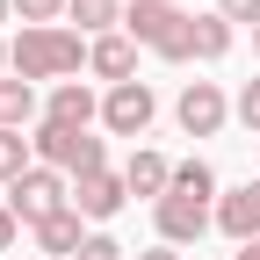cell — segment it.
Listing matches in <instances>:
<instances>
[{
  "instance_id": "obj_7",
  "label": "cell",
  "mask_w": 260,
  "mask_h": 260,
  "mask_svg": "<svg viewBox=\"0 0 260 260\" xmlns=\"http://www.w3.org/2000/svg\"><path fill=\"white\" fill-rule=\"evenodd\" d=\"M174 116H181L188 138H217V130L232 123V102H224V87H217V80H188V87H181V102H174Z\"/></svg>"
},
{
  "instance_id": "obj_28",
  "label": "cell",
  "mask_w": 260,
  "mask_h": 260,
  "mask_svg": "<svg viewBox=\"0 0 260 260\" xmlns=\"http://www.w3.org/2000/svg\"><path fill=\"white\" fill-rule=\"evenodd\" d=\"M253 51H260V29H253Z\"/></svg>"
},
{
  "instance_id": "obj_8",
  "label": "cell",
  "mask_w": 260,
  "mask_h": 260,
  "mask_svg": "<svg viewBox=\"0 0 260 260\" xmlns=\"http://www.w3.org/2000/svg\"><path fill=\"white\" fill-rule=\"evenodd\" d=\"M217 232L239 239V246L260 239V181H239L232 195H217Z\"/></svg>"
},
{
  "instance_id": "obj_3",
  "label": "cell",
  "mask_w": 260,
  "mask_h": 260,
  "mask_svg": "<svg viewBox=\"0 0 260 260\" xmlns=\"http://www.w3.org/2000/svg\"><path fill=\"white\" fill-rule=\"evenodd\" d=\"M37 167H58L65 181H80V174H102V159H109V145L94 138V130H65V123H37Z\"/></svg>"
},
{
  "instance_id": "obj_6",
  "label": "cell",
  "mask_w": 260,
  "mask_h": 260,
  "mask_svg": "<svg viewBox=\"0 0 260 260\" xmlns=\"http://www.w3.org/2000/svg\"><path fill=\"white\" fill-rule=\"evenodd\" d=\"M152 116H159V94L145 80H123V87L102 94V130H116V138H145Z\"/></svg>"
},
{
  "instance_id": "obj_11",
  "label": "cell",
  "mask_w": 260,
  "mask_h": 260,
  "mask_svg": "<svg viewBox=\"0 0 260 260\" xmlns=\"http://www.w3.org/2000/svg\"><path fill=\"white\" fill-rule=\"evenodd\" d=\"M87 73L94 80H109V87H123V80H138V37H94L87 44Z\"/></svg>"
},
{
  "instance_id": "obj_18",
  "label": "cell",
  "mask_w": 260,
  "mask_h": 260,
  "mask_svg": "<svg viewBox=\"0 0 260 260\" xmlns=\"http://www.w3.org/2000/svg\"><path fill=\"white\" fill-rule=\"evenodd\" d=\"M174 188H181V195H203V203H210V195H217L210 159H174Z\"/></svg>"
},
{
  "instance_id": "obj_20",
  "label": "cell",
  "mask_w": 260,
  "mask_h": 260,
  "mask_svg": "<svg viewBox=\"0 0 260 260\" xmlns=\"http://www.w3.org/2000/svg\"><path fill=\"white\" fill-rule=\"evenodd\" d=\"M232 116H239V123L253 130V138H260V80H246V87H239V102H232Z\"/></svg>"
},
{
  "instance_id": "obj_14",
  "label": "cell",
  "mask_w": 260,
  "mask_h": 260,
  "mask_svg": "<svg viewBox=\"0 0 260 260\" xmlns=\"http://www.w3.org/2000/svg\"><path fill=\"white\" fill-rule=\"evenodd\" d=\"M123 8H130V0H73L65 22H80V37L94 44V37H116V29H123Z\"/></svg>"
},
{
  "instance_id": "obj_13",
  "label": "cell",
  "mask_w": 260,
  "mask_h": 260,
  "mask_svg": "<svg viewBox=\"0 0 260 260\" xmlns=\"http://www.w3.org/2000/svg\"><path fill=\"white\" fill-rule=\"evenodd\" d=\"M37 246H44V260H73L87 246V217L80 210H58L51 224H37Z\"/></svg>"
},
{
  "instance_id": "obj_15",
  "label": "cell",
  "mask_w": 260,
  "mask_h": 260,
  "mask_svg": "<svg viewBox=\"0 0 260 260\" xmlns=\"http://www.w3.org/2000/svg\"><path fill=\"white\" fill-rule=\"evenodd\" d=\"M22 123H37V87L29 80H0V130H22Z\"/></svg>"
},
{
  "instance_id": "obj_26",
  "label": "cell",
  "mask_w": 260,
  "mask_h": 260,
  "mask_svg": "<svg viewBox=\"0 0 260 260\" xmlns=\"http://www.w3.org/2000/svg\"><path fill=\"white\" fill-rule=\"evenodd\" d=\"M0 80H8V44H0Z\"/></svg>"
},
{
  "instance_id": "obj_12",
  "label": "cell",
  "mask_w": 260,
  "mask_h": 260,
  "mask_svg": "<svg viewBox=\"0 0 260 260\" xmlns=\"http://www.w3.org/2000/svg\"><path fill=\"white\" fill-rule=\"evenodd\" d=\"M123 188H130V195H152V203H159V195L174 188V159H167V152H152V145H138V152L123 159Z\"/></svg>"
},
{
  "instance_id": "obj_9",
  "label": "cell",
  "mask_w": 260,
  "mask_h": 260,
  "mask_svg": "<svg viewBox=\"0 0 260 260\" xmlns=\"http://www.w3.org/2000/svg\"><path fill=\"white\" fill-rule=\"evenodd\" d=\"M44 123H65V130H94L102 123V102H94L87 80H58L51 102H44Z\"/></svg>"
},
{
  "instance_id": "obj_24",
  "label": "cell",
  "mask_w": 260,
  "mask_h": 260,
  "mask_svg": "<svg viewBox=\"0 0 260 260\" xmlns=\"http://www.w3.org/2000/svg\"><path fill=\"white\" fill-rule=\"evenodd\" d=\"M138 260H181V246H145Z\"/></svg>"
},
{
  "instance_id": "obj_19",
  "label": "cell",
  "mask_w": 260,
  "mask_h": 260,
  "mask_svg": "<svg viewBox=\"0 0 260 260\" xmlns=\"http://www.w3.org/2000/svg\"><path fill=\"white\" fill-rule=\"evenodd\" d=\"M65 8H73V0H15L22 29H58V22H65Z\"/></svg>"
},
{
  "instance_id": "obj_10",
  "label": "cell",
  "mask_w": 260,
  "mask_h": 260,
  "mask_svg": "<svg viewBox=\"0 0 260 260\" xmlns=\"http://www.w3.org/2000/svg\"><path fill=\"white\" fill-rule=\"evenodd\" d=\"M123 203H130V188H123V174H109V167L73 181V210H80V217H94V224H109Z\"/></svg>"
},
{
  "instance_id": "obj_2",
  "label": "cell",
  "mask_w": 260,
  "mask_h": 260,
  "mask_svg": "<svg viewBox=\"0 0 260 260\" xmlns=\"http://www.w3.org/2000/svg\"><path fill=\"white\" fill-rule=\"evenodd\" d=\"M123 37H138L152 58H167V65H188L195 58V15H181L174 0H130L123 8Z\"/></svg>"
},
{
  "instance_id": "obj_17",
  "label": "cell",
  "mask_w": 260,
  "mask_h": 260,
  "mask_svg": "<svg viewBox=\"0 0 260 260\" xmlns=\"http://www.w3.org/2000/svg\"><path fill=\"white\" fill-rule=\"evenodd\" d=\"M224 51H232V22H224L217 8H210V15H195V58H203V65H217Z\"/></svg>"
},
{
  "instance_id": "obj_21",
  "label": "cell",
  "mask_w": 260,
  "mask_h": 260,
  "mask_svg": "<svg viewBox=\"0 0 260 260\" xmlns=\"http://www.w3.org/2000/svg\"><path fill=\"white\" fill-rule=\"evenodd\" d=\"M73 260H130V253H123V246H116L109 232H87V246H80Z\"/></svg>"
},
{
  "instance_id": "obj_16",
  "label": "cell",
  "mask_w": 260,
  "mask_h": 260,
  "mask_svg": "<svg viewBox=\"0 0 260 260\" xmlns=\"http://www.w3.org/2000/svg\"><path fill=\"white\" fill-rule=\"evenodd\" d=\"M29 167H37V145H29L22 130H0V188H15Z\"/></svg>"
},
{
  "instance_id": "obj_25",
  "label": "cell",
  "mask_w": 260,
  "mask_h": 260,
  "mask_svg": "<svg viewBox=\"0 0 260 260\" xmlns=\"http://www.w3.org/2000/svg\"><path fill=\"white\" fill-rule=\"evenodd\" d=\"M239 260H260V239H253V246H239Z\"/></svg>"
},
{
  "instance_id": "obj_1",
  "label": "cell",
  "mask_w": 260,
  "mask_h": 260,
  "mask_svg": "<svg viewBox=\"0 0 260 260\" xmlns=\"http://www.w3.org/2000/svg\"><path fill=\"white\" fill-rule=\"evenodd\" d=\"M80 65H87V44H80V29H22V37L8 44V73L15 80H29V87H37V80H73L80 73Z\"/></svg>"
},
{
  "instance_id": "obj_22",
  "label": "cell",
  "mask_w": 260,
  "mask_h": 260,
  "mask_svg": "<svg viewBox=\"0 0 260 260\" xmlns=\"http://www.w3.org/2000/svg\"><path fill=\"white\" fill-rule=\"evenodd\" d=\"M217 15L232 22V29H239V22H246V29H260V0H217Z\"/></svg>"
},
{
  "instance_id": "obj_5",
  "label": "cell",
  "mask_w": 260,
  "mask_h": 260,
  "mask_svg": "<svg viewBox=\"0 0 260 260\" xmlns=\"http://www.w3.org/2000/svg\"><path fill=\"white\" fill-rule=\"evenodd\" d=\"M152 224H159V246H195L217 224V203H203V195H181V188H167L152 203Z\"/></svg>"
},
{
  "instance_id": "obj_23",
  "label": "cell",
  "mask_w": 260,
  "mask_h": 260,
  "mask_svg": "<svg viewBox=\"0 0 260 260\" xmlns=\"http://www.w3.org/2000/svg\"><path fill=\"white\" fill-rule=\"evenodd\" d=\"M15 239H22V217H15V210H8V195H0V253H8V246H15Z\"/></svg>"
},
{
  "instance_id": "obj_27",
  "label": "cell",
  "mask_w": 260,
  "mask_h": 260,
  "mask_svg": "<svg viewBox=\"0 0 260 260\" xmlns=\"http://www.w3.org/2000/svg\"><path fill=\"white\" fill-rule=\"evenodd\" d=\"M8 8H15V0H0V22H8Z\"/></svg>"
},
{
  "instance_id": "obj_4",
  "label": "cell",
  "mask_w": 260,
  "mask_h": 260,
  "mask_svg": "<svg viewBox=\"0 0 260 260\" xmlns=\"http://www.w3.org/2000/svg\"><path fill=\"white\" fill-rule=\"evenodd\" d=\"M8 210L29 224V232H37V224H51L58 210H73V181H65L58 167H29V174L8 188Z\"/></svg>"
}]
</instances>
